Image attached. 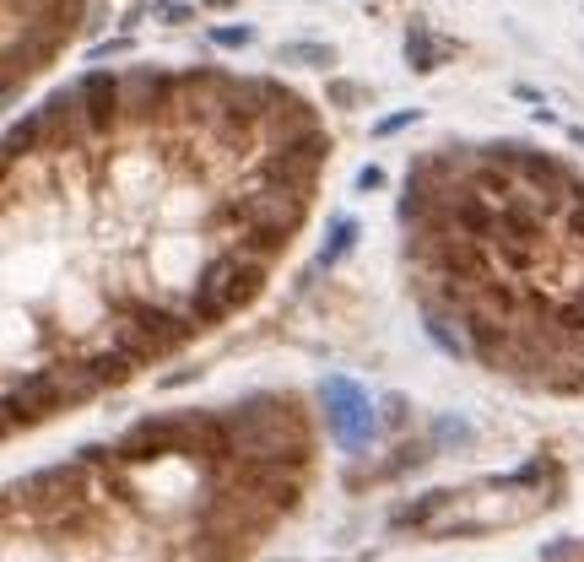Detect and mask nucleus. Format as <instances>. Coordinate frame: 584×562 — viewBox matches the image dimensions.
<instances>
[{
  "label": "nucleus",
  "instance_id": "4468645a",
  "mask_svg": "<svg viewBox=\"0 0 584 562\" xmlns=\"http://www.w3.org/2000/svg\"><path fill=\"white\" fill-rule=\"evenodd\" d=\"M330 103H341V109H347V103H357V87L352 82H336V87H330Z\"/></svg>",
  "mask_w": 584,
  "mask_h": 562
},
{
  "label": "nucleus",
  "instance_id": "9b49d317",
  "mask_svg": "<svg viewBox=\"0 0 584 562\" xmlns=\"http://www.w3.org/2000/svg\"><path fill=\"white\" fill-rule=\"evenodd\" d=\"M152 11H157V17H163V22H190V17H195V11L184 6V0H157Z\"/></svg>",
  "mask_w": 584,
  "mask_h": 562
},
{
  "label": "nucleus",
  "instance_id": "ddd939ff",
  "mask_svg": "<svg viewBox=\"0 0 584 562\" xmlns=\"http://www.w3.org/2000/svg\"><path fill=\"white\" fill-rule=\"evenodd\" d=\"M384 422H390V427H406V400H401V395L384 400Z\"/></svg>",
  "mask_w": 584,
  "mask_h": 562
},
{
  "label": "nucleus",
  "instance_id": "423d86ee",
  "mask_svg": "<svg viewBox=\"0 0 584 562\" xmlns=\"http://www.w3.org/2000/svg\"><path fill=\"white\" fill-rule=\"evenodd\" d=\"M455 503V492H428V498H417V503H406V508H395V519L390 525L395 530H411V525H428V519L438 514V508H449Z\"/></svg>",
  "mask_w": 584,
  "mask_h": 562
},
{
  "label": "nucleus",
  "instance_id": "f8f14e48",
  "mask_svg": "<svg viewBox=\"0 0 584 562\" xmlns=\"http://www.w3.org/2000/svg\"><path fill=\"white\" fill-rule=\"evenodd\" d=\"M357 190H384V168H379V163L357 168Z\"/></svg>",
  "mask_w": 584,
  "mask_h": 562
},
{
  "label": "nucleus",
  "instance_id": "9d476101",
  "mask_svg": "<svg viewBox=\"0 0 584 562\" xmlns=\"http://www.w3.org/2000/svg\"><path fill=\"white\" fill-rule=\"evenodd\" d=\"M211 44L217 49H249L255 44V28H211Z\"/></svg>",
  "mask_w": 584,
  "mask_h": 562
},
{
  "label": "nucleus",
  "instance_id": "f257e3e1",
  "mask_svg": "<svg viewBox=\"0 0 584 562\" xmlns=\"http://www.w3.org/2000/svg\"><path fill=\"white\" fill-rule=\"evenodd\" d=\"M265 271L271 265L260 260V254H249L244 244H228L222 254H211L201 265V281H195V292H206V298H217L222 309H244V303H255L265 292Z\"/></svg>",
  "mask_w": 584,
  "mask_h": 562
},
{
  "label": "nucleus",
  "instance_id": "2eb2a0df",
  "mask_svg": "<svg viewBox=\"0 0 584 562\" xmlns=\"http://www.w3.org/2000/svg\"><path fill=\"white\" fill-rule=\"evenodd\" d=\"M190 379H195V368H179V373H168V379H163V390H184Z\"/></svg>",
  "mask_w": 584,
  "mask_h": 562
},
{
  "label": "nucleus",
  "instance_id": "1a4fd4ad",
  "mask_svg": "<svg viewBox=\"0 0 584 562\" xmlns=\"http://www.w3.org/2000/svg\"><path fill=\"white\" fill-rule=\"evenodd\" d=\"M417 119H422V109H401V114H384L379 125H374V136H379V141H390V136H401L406 125H417Z\"/></svg>",
  "mask_w": 584,
  "mask_h": 562
},
{
  "label": "nucleus",
  "instance_id": "39448f33",
  "mask_svg": "<svg viewBox=\"0 0 584 562\" xmlns=\"http://www.w3.org/2000/svg\"><path fill=\"white\" fill-rule=\"evenodd\" d=\"M82 363H87V373H92V379H98V390H109V384H125L130 379V373H136V363H130V357L125 352H119V346L109 341V346H103V352H92V357H82Z\"/></svg>",
  "mask_w": 584,
  "mask_h": 562
},
{
  "label": "nucleus",
  "instance_id": "0eeeda50",
  "mask_svg": "<svg viewBox=\"0 0 584 562\" xmlns=\"http://www.w3.org/2000/svg\"><path fill=\"white\" fill-rule=\"evenodd\" d=\"M352 244H357V217H336V222H330L325 249H320V265H325V271H330V265H341L352 254Z\"/></svg>",
  "mask_w": 584,
  "mask_h": 562
},
{
  "label": "nucleus",
  "instance_id": "dca6fc26",
  "mask_svg": "<svg viewBox=\"0 0 584 562\" xmlns=\"http://www.w3.org/2000/svg\"><path fill=\"white\" fill-rule=\"evenodd\" d=\"M206 6H233V0H206Z\"/></svg>",
  "mask_w": 584,
  "mask_h": 562
},
{
  "label": "nucleus",
  "instance_id": "7ed1b4c3",
  "mask_svg": "<svg viewBox=\"0 0 584 562\" xmlns=\"http://www.w3.org/2000/svg\"><path fill=\"white\" fill-rule=\"evenodd\" d=\"M71 406V395H65V379H60V368H38L28 384H11L6 390V427L17 433L22 422H44V417H55V411Z\"/></svg>",
  "mask_w": 584,
  "mask_h": 562
},
{
  "label": "nucleus",
  "instance_id": "f03ea898",
  "mask_svg": "<svg viewBox=\"0 0 584 562\" xmlns=\"http://www.w3.org/2000/svg\"><path fill=\"white\" fill-rule=\"evenodd\" d=\"M184 444H190V417H146L114 444V465L168 460V454H184Z\"/></svg>",
  "mask_w": 584,
  "mask_h": 562
},
{
  "label": "nucleus",
  "instance_id": "20e7f679",
  "mask_svg": "<svg viewBox=\"0 0 584 562\" xmlns=\"http://www.w3.org/2000/svg\"><path fill=\"white\" fill-rule=\"evenodd\" d=\"M449 55H455V44H449V38H433L428 22H411L406 28V60H411V71L417 76H433Z\"/></svg>",
  "mask_w": 584,
  "mask_h": 562
},
{
  "label": "nucleus",
  "instance_id": "6e6552de",
  "mask_svg": "<svg viewBox=\"0 0 584 562\" xmlns=\"http://www.w3.org/2000/svg\"><path fill=\"white\" fill-rule=\"evenodd\" d=\"M282 65H314V71H330V65H336V49H325V44H282Z\"/></svg>",
  "mask_w": 584,
  "mask_h": 562
}]
</instances>
